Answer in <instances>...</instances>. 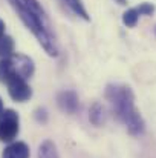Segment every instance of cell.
<instances>
[{"label": "cell", "mask_w": 156, "mask_h": 158, "mask_svg": "<svg viewBox=\"0 0 156 158\" xmlns=\"http://www.w3.org/2000/svg\"><path fill=\"white\" fill-rule=\"evenodd\" d=\"M37 158H60L58 151H57V146L54 144V141L45 140V141L38 146Z\"/></svg>", "instance_id": "9c48e42d"}, {"label": "cell", "mask_w": 156, "mask_h": 158, "mask_svg": "<svg viewBox=\"0 0 156 158\" xmlns=\"http://www.w3.org/2000/svg\"><path fill=\"white\" fill-rule=\"evenodd\" d=\"M35 118H37L38 123H46V120H48V112H46V109H43V107L37 109V110H35Z\"/></svg>", "instance_id": "5bb4252c"}, {"label": "cell", "mask_w": 156, "mask_h": 158, "mask_svg": "<svg viewBox=\"0 0 156 158\" xmlns=\"http://www.w3.org/2000/svg\"><path fill=\"white\" fill-rule=\"evenodd\" d=\"M12 9L17 12L23 25L34 34L40 46L49 57H57L60 52L57 34L52 28L48 12L43 9L38 0H8Z\"/></svg>", "instance_id": "6da1fadb"}, {"label": "cell", "mask_w": 156, "mask_h": 158, "mask_svg": "<svg viewBox=\"0 0 156 158\" xmlns=\"http://www.w3.org/2000/svg\"><path fill=\"white\" fill-rule=\"evenodd\" d=\"M104 95L118 121H121L130 135L139 137L146 132V121L135 106V94L130 86L122 83H109Z\"/></svg>", "instance_id": "7a4b0ae2"}, {"label": "cell", "mask_w": 156, "mask_h": 158, "mask_svg": "<svg viewBox=\"0 0 156 158\" xmlns=\"http://www.w3.org/2000/svg\"><path fill=\"white\" fill-rule=\"evenodd\" d=\"M89 120L94 126H103L106 121V114H104V107L100 103H94L90 106L89 110Z\"/></svg>", "instance_id": "30bf717a"}, {"label": "cell", "mask_w": 156, "mask_h": 158, "mask_svg": "<svg viewBox=\"0 0 156 158\" xmlns=\"http://www.w3.org/2000/svg\"><path fill=\"white\" fill-rule=\"evenodd\" d=\"M3 112V102H2V98H0V114Z\"/></svg>", "instance_id": "e0dca14e"}, {"label": "cell", "mask_w": 156, "mask_h": 158, "mask_svg": "<svg viewBox=\"0 0 156 158\" xmlns=\"http://www.w3.org/2000/svg\"><path fill=\"white\" fill-rule=\"evenodd\" d=\"M31 157V152H29V146L23 141H12L9 143L3 154L2 158H29Z\"/></svg>", "instance_id": "52a82bcc"}, {"label": "cell", "mask_w": 156, "mask_h": 158, "mask_svg": "<svg viewBox=\"0 0 156 158\" xmlns=\"http://www.w3.org/2000/svg\"><path fill=\"white\" fill-rule=\"evenodd\" d=\"M57 105L64 114H75L80 109V98L75 91H61L57 94Z\"/></svg>", "instance_id": "8992f818"}, {"label": "cell", "mask_w": 156, "mask_h": 158, "mask_svg": "<svg viewBox=\"0 0 156 158\" xmlns=\"http://www.w3.org/2000/svg\"><path fill=\"white\" fill-rule=\"evenodd\" d=\"M20 131V118L14 109H3L0 114V140L12 143Z\"/></svg>", "instance_id": "277c9868"}, {"label": "cell", "mask_w": 156, "mask_h": 158, "mask_svg": "<svg viewBox=\"0 0 156 158\" xmlns=\"http://www.w3.org/2000/svg\"><path fill=\"white\" fill-rule=\"evenodd\" d=\"M153 31H155V35H156V26H155V29H153Z\"/></svg>", "instance_id": "ac0fdd59"}, {"label": "cell", "mask_w": 156, "mask_h": 158, "mask_svg": "<svg viewBox=\"0 0 156 158\" xmlns=\"http://www.w3.org/2000/svg\"><path fill=\"white\" fill-rule=\"evenodd\" d=\"M6 86H8V94L9 97L14 100V102H18V103H25L28 102L31 97H32V89L31 86L28 85V81L22 77H11L8 81H6Z\"/></svg>", "instance_id": "5b68a950"}, {"label": "cell", "mask_w": 156, "mask_h": 158, "mask_svg": "<svg viewBox=\"0 0 156 158\" xmlns=\"http://www.w3.org/2000/svg\"><path fill=\"white\" fill-rule=\"evenodd\" d=\"M14 40L12 37L9 35H3L0 39V58H6V57H11L14 54Z\"/></svg>", "instance_id": "8fae6325"}, {"label": "cell", "mask_w": 156, "mask_h": 158, "mask_svg": "<svg viewBox=\"0 0 156 158\" xmlns=\"http://www.w3.org/2000/svg\"><path fill=\"white\" fill-rule=\"evenodd\" d=\"M35 71L32 58L23 54H12L11 57L0 58V81L6 83L11 77H22L25 80L31 78Z\"/></svg>", "instance_id": "3957f363"}, {"label": "cell", "mask_w": 156, "mask_h": 158, "mask_svg": "<svg viewBox=\"0 0 156 158\" xmlns=\"http://www.w3.org/2000/svg\"><path fill=\"white\" fill-rule=\"evenodd\" d=\"M139 17H141V14H139L138 8H136V6H135V8H130V9H127V11L122 14V23H124L127 28H135L136 23H138V20H139Z\"/></svg>", "instance_id": "7c38bea8"}, {"label": "cell", "mask_w": 156, "mask_h": 158, "mask_svg": "<svg viewBox=\"0 0 156 158\" xmlns=\"http://www.w3.org/2000/svg\"><path fill=\"white\" fill-rule=\"evenodd\" d=\"M136 8H138V11H139L141 15H153L156 11L155 3H150V2H144L139 6H136Z\"/></svg>", "instance_id": "4fadbf2b"}, {"label": "cell", "mask_w": 156, "mask_h": 158, "mask_svg": "<svg viewBox=\"0 0 156 158\" xmlns=\"http://www.w3.org/2000/svg\"><path fill=\"white\" fill-rule=\"evenodd\" d=\"M116 3H119V5H126L127 3V0H115Z\"/></svg>", "instance_id": "2e32d148"}, {"label": "cell", "mask_w": 156, "mask_h": 158, "mask_svg": "<svg viewBox=\"0 0 156 158\" xmlns=\"http://www.w3.org/2000/svg\"><path fill=\"white\" fill-rule=\"evenodd\" d=\"M60 2H61L74 15H77V17L86 20V22L90 20V15H89V12H87V9H86L83 0H60Z\"/></svg>", "instance_id": "ba28073f"}, {"label": "cell", "mask_w": 156, "mask_h": 158, "mask_svg": "<svg viewBox=\"0 0 156 158\" xmlns=\"http://www.w3.org/2000/svg\"><path fill=\"white\" fill-rule=\"evenodd\" d=\"M5 28H6V26H5V22L0 19V39L5 35Z\"/></svg>", "instance_id": "9a60e30c"}]
</instances>
